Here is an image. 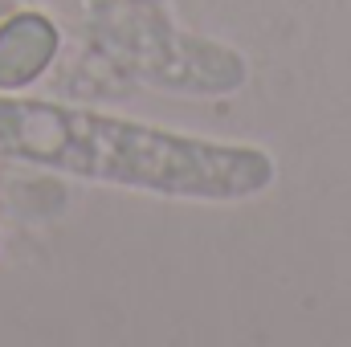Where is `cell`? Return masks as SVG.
Instances as JSON below:
<instances>
[{"instance_id": "obj_2", "label": "cell", "mask_w": 351, "mask_h": 347, "mask_svg": "<svg viewBox=\"0 0 351 347\" xmlns=\"http://www.w3.org/2000/svg\"><path fill=\"white\" fill-rule=\"evenodd\" d=\"M53 49H58V33L45 16H37V12L12 16L0 29V90H16L33 82L49 66Z\"/></svg>"}, {"instance_id": "obj_1", "label": "cell", "mask_w": 351, "mask_h": 347, "mask_svg": "<svg viewBox=\"0 0 351 347\" xmlns=\"http://www.w3.org/2000/svg\"><path fill=\"white\" fill-rule=\"evenodd\" d=\"M0 152L94 180L208 200L250 196L265 188L274 172L269 156L254 147H221L90 110L8 98H0Z\"/></svg>"}]
</instances>
